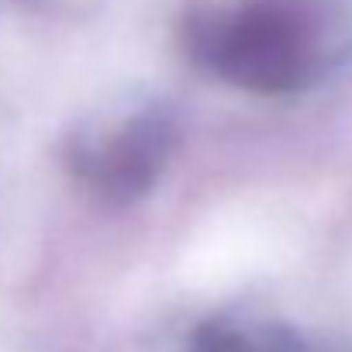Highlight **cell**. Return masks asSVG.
Masks as SVG:
<instances>
[{
	"label": "cell",
	"mask_w": 352,
	"mask_h": 352,
	"mask_svg": "<svg viewBox=\"0 0 352 352\" xmlns=\"http://www.w3.org/2000/svg\"><path fill=\"white\" fill-rule=\"evenodd\" d=\"M194 49L249 90L300 87L318 59V18L307 0H249L235 14L194 25Z\"/></svg>",
	"instance_id": "obj_1"
},
{
	"label": "cell",
	"mask_w": 352,
	"mask_h": 352,
	"mask_svg": "<svg viewBox=\"0 0 352 352\" xmlns=\"http://www.w3.org/2000/svg\"><path fill=\"white\" fill-rule=\"evenodd\" d=\"M169 128L159 118H138L121 128V135L94 155L90 180L111 201H131L152 187L169 152Z\"/></svg>",
	"instance_id": "obj_2"
}]
</instances>
